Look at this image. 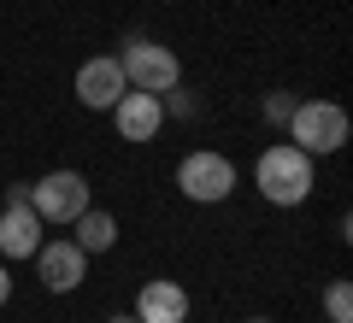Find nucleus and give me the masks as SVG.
Instances as JSON below:
<instances>
[{
	"instance_id": "nucleus-1",
	"label": "nucleus",
	"mask_w": 353,
	"mask_h": 323,
	"mask_svg": "<svg viewBox=\"0 0 353 323\" xmlns=\"http://www.w3.org/2000/svg\"><path fill=\"white\" fill-rule=\"evenodd\" d=\"M253 183L271 206H301L312 194V153H301L294 141H277V147H265L259 165H253Z\"/></svg>"
},
{
	"instance_id": "nucleus-2",
	"label": "nucleus",
	"mask_w": 353,
	"mask_h": 323,
	"mask_svg": "<svg viewBox=\"0 0 353 323\" xmlns=\"http://www.w3.org/2000/svg\"><path fill=\"white\" fill-rule=\"evenodd\" d=\"M347 112L336 100H294V118H289V141L312 159H330V153L347 147Z\"/></svg>"
},
{
	"instance_id": "nucleus-3",
	"label": "nucleus",
	"mask_w": 353,
	"mask_h": 323,
	"mask_svg": "<svg viewBox=\"0 0 353 323\" xmlns=\"http://www.w3.org/2000/svg\"><path fill=\"white\" fill-rule=\"evenodd\" d=\"M118 65H124V83L141 88V94H171V88L183 83V65H176V53L159 48V41H148V36L124 41Z\"/></svg>"
},
{
	"instance_id": "nucleus-4",
	"label": "nucleus",
	"mask_w": 353,
	"mask_h": 323,
	"mask_svg": "<svg viewBox=\"0 0 353 323\" xmlns=\"http://www.w3.org/2000/svg\"><path fill=\"white\" fill-rule=\"evenodd\" d=\"M176 188H183L194 206H218V200L236 194V165H230L224 153H212V147H194L176 165Z\"/></svg>"
},
{
	"instance_id": "nucleus-5",
	"label": "nucleus",
	"mask_w": 353,
	"mask_h": 323,
	"mask_svg": "<svg viewBox=\"0 0 353 323\" xmlns=\"http://www.w3.org/2000/svg\"><path fill=\"white\" fill-rule=\"evenodd\" d=\"M30 206L41 224H77L88 211V176L83 171H48L41 183H30Z\"/></svg>"
},
{
	"instance_id": "nucleus-6",
	"label": "nucleus",
	"mask_w": 353,
	"mask_h": 323,
	"mask_svg": "<svg viewBox=\"0 0 353 323\" xmlns=\"http://www.w3.org/2000/svg\"><path fill=\"white\" fill-rule=\"evenodd\" d=\"M36 276L48 294H71V288L88 282V253L77 241H41L36 247Z\"/></svg>"
},
{
	"instance_id": "nucleus-7",
	"label": "nucleus",
	"mask_w": 353,
	"mask_h": 323,
	"mask_svg": "<svg viewBox=\"0 0 353 323\" xmlns=\"http://www.w3.org/2000/svg\"><path fill=\"white\" fill-rule=\"evenodd\" d=\"M124 65L112 59V53H101V59H83L77 65V100H83L88 112H112L118 94H124Z\"/></svg>"
},
{
	"instance_id": "nucleus-8",
	"label": "nucleus",
	"mask_w": 353,
	"mask_h": 323,
	"mask_svg": "<svg viewBox=\"0 0 353 323\" xmlns=\"http://www.w3.org/2000/svg\"><path fill=\"white\" fill-rule=\"evenodd\" d=\"M112 124H118V136H124V141H153V136H159V124H165L159 94L124 88V94H118V106H112Z\"/></svg>"
},
{
	"instance_id": "nucleus-9",
	"label": "nucleus",
	"mask_w": 353,
	"mask_h": 323,
	"mask_svg": "<svg viewBox=\"0 0 353 323\" xmlns=\"http://www.w3.org/2000/svg\"><path fill=\"white\" fill-rule=\"evenodd\" d=\"M41 218H36V206H6L0 211V259H36V247H41Z\"/></svg>"
},
{
	"instance_id": "nucleus-10",
	"label": "nucleus",
	"mask_w": 353,
	"mask_h": 323,
	"mask_svg": "<svg viewBox=\"0 0 353 323\" xmlns=\"http://www.w3.org/2000/svg\"><path fill=\"white\" fill-rule=\"evenodd\" d=\"M136 317L141 323H183L189 317V288L183 282H141V294H136Z\"/></svg>"
},
{
	"instance_id": "nucleus-11",
	"label": "nucleus",
	"mask_w": 353,
	"mask_h": 323,
	"mask_svg": "<svg viewBox=\"0 0 353 323\" xmlns=\"http://www.w3.org/2000/svg\"><path fill=\"white\" fill-rule=\"evenodd\" d=\"M71 229H77V247H83L88 259H94V253H112V247H118V218H112V211H101V206H88Z\"/></svg>"
},
{
	"instance_id": "nucleus-12",
	"label": "nucleus",
	"mask_w": 353,
	"mask_h": 323,
	"mask_svg": "<svg viewBox=\"0 0 353 323\" xmlns=\"http://www.w3.org/2000/svg\"><path fill=\"white\" fill-rule=\"evenodd\" d=\"M324 317L330 323H353V288L347 282H330L324 288Z\"/></svg>"
},
{
	"instance_id": "nucleus-13",
	"label": "nucleus",
	"mask_w": 353,
	"mask_h": 323,
	"mask_svg": "<svg viewBox=\"0 0 353 323\" xmlns=\"http://www.w3.org/2000/svg\"><path fill=\"white\" fill-rule=\"evenodd\" d=\"M259 112H265V124L289 129V118H294V100H289V94H283V88H277V94H265V106H259Z\"/></svg>"
},
{
	"instance_id": "nucleus-14",
	"label": "nucleus",
	"mask_w": 353,
	"mask_h": 323,
	"mask_svg": "<svg viewBox=\"0 0 353 323\" xmlns=\"http://www.w3.org/2000/svg\"><path fill=\"white\" fill-rule=\"evenodd\" d=\"M6 206H30V183H12V188H6Z\"/></svg>"
},
{
	"instance_id": "nucleus-15",
	"label": "nucleus",
	"mask_w": 353,
	"mask_h": 323,
	"mask_svg": "<svg viewBox=\"0 0 353 323\" xmlns=\"http://www.w3.org/2000/svg\"><path fill=\"white\" fill-rule=\"evenodd\" d=\"M6 300H12V271L0 264V306H6Z\"/></svg>"
},
{
	"instance_id": "nucleus-16",
	"label": "nucleus",
	"mask_w": 353,
	"mask_h": 323,
	"mask_svg": "<svg viewBox=\"0 0 353 323\" xmlns=\"http://www.w3.org/2000/svg\"><path fill=\"white\" fill-rule=\"evenodd\" d=\"M106 323H141V317H136V311H118V317H106Z\"/></svg>"
},
{
	"instance_id": "nucleus-17",
	"label": "nucleus",
	"mask_w": 353,
	"mask_h": 323,
	"mask_svg": "<svg viewBox=\"0 0 353 323\" xmlns=\"http://www.w3.org/2000/svg\"><path fill=\"white\" fill-rule=\"evenodd\" d=\"M248 323H271V317H248Z\"/></svg>"
}]
</instances>
